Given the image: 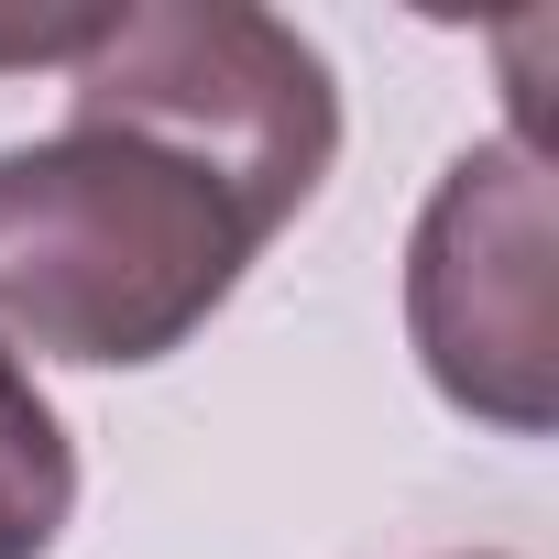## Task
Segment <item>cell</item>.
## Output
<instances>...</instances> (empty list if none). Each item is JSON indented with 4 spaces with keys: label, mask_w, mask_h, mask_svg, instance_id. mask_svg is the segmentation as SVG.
Returning <instances> with one entry per match:
<instances>
[{
    "label": "cell",
    "mask_w": 559,
    "mask_h": 559,
    "mask_svg": "<svg viewBox=\"0 0 559 559\" xmlns=\"http://www.w3.org/2000/svg\"><path fill=\"white\" fill-rule=\"evenodd\" d=\"M274 230L187 154L67 121L56 143L0 154V352L143 373L187 352Z\"/></svg>",
    "instance_id": "cell-1"
},
{
    "label": "cell",
    "mask_w": 559,
    "mask_h": 559,
    "mask_svg": "<svg viewBox=\"0 0 559 559\" xmlns=\"http://www.w3.org/2000/svg\"><path fill=\"white\" fill-rule=\"evenodd\" d=\"M67 121H121L187 165H209L263 230H286L341 165V78L330 56L252 12V0H165V12H88L67 56Z\"/></svg>",
    "instance_id": "cell-2"
},
{
    "label": "cell",
    "mask_w": 559,
    "mask_h": 559,
    "mask_svg": "<svg viewBox=\"0 0 559 559\" xmlns=\"http://www.w3.org/2000/svg\"><path fill=\"white\" fill-rule=\"evenodd\" d=\"M548 187L526 143H483L439 176L417 241H406V330L428 384L483 417L537 439L559 417V308H548Z\"/></svg>",
    "instance_id": "cell-3"
},
{
    "label": "cell",
    "mask_w": 559,
    "mask_h": 559,
    "mask_svg": "<svg viewBox=\"0 0 559 559\" xmlns=\"http://www.w3.org/2000/svg\"><path fill=\"white\" fill-rule=\"evenodd\" d=\"M78 515V450L67 417L34 395V373L0 352V559H45Z\"/></svg>",
    "instance_id": "cell-4"
}]
</instances>
